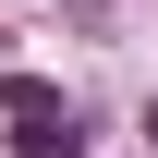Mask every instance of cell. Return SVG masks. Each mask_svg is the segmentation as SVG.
I'll return each mask as SVG.
<instances>
[{"label":"cell","instance_id":"obj_1","mask_svg":"<svg viewBox=\"0 0 158 158\" xmlns=\"http://www.w3.org/2000/svg\"><path fill=\"white\" fill-rule=\"evenodd\" d=\"M0 122H12V146H24V158H61V146H73V110H61V85H49V73H12V85H0Z\"/></svg>","mask_w":158,"mask_h":158},{"label":"cell","instance_id":"obj_2","mask_svg":"<svg viewBox=\"0 0 158 158\" xmlns=\"http://www.w3.org/2000/svg\"><path fill=\"white\" fill-rule=\"evenodd\" d=\"M146 134H158V98H146Z\"/></svg>","mask_w":158,"mask_h":158}]
</instances>
